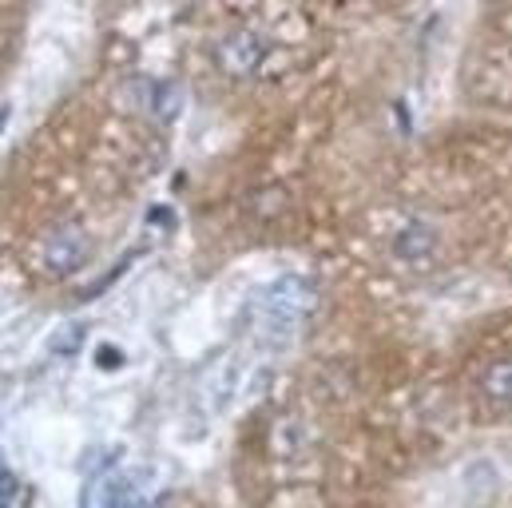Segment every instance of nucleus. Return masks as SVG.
Masks as SVG:
<instances>
[{"label": "nucleus", "instance_id": "9d476101", "mask_svg": "<svg viewBox=\"0 0 512 508\" xmlns=\"http://www.w3.org/2000/svg\"><path fill=\"white\" fill-rule=\"evenodd\" d=\"M12 489H16V477L4 473V477H0V508H12Z\"/></svg>", "mask_w": 512, "mask_h": 508}, {"label": "nucleus", "instance_id": "20e7f679", "mask_svg": "<svg viewBox=\"0 0 512 508\" xmlns=\"http://www.w3.org/2000/svg\"><path fill=\"white\" fill-rule=\"evenodd\" d=\"M131 489V477L120 469H100L96 477L84 481V493H80V508H124Z\"/></svg>", "mask_w": 512, "mask_h": 508}, {"label": "nucleus", "instance_id": "f03ea898", "mask_svg": "<svg viewBox=\"0 0 512 508\" xmlns=\"http://www.w3.org/2000/svg\"><path fill=\"white\" fill-rule=\"evenodd\" d=\"M88 254H92V243H88L84 227H76V223L52 227V231L44 235V243H40V262H44L48 274H56V278L76 274V270L88 262Z\"/></svg>", "mask_w": 512, "mask_h": 508}, {"label": "nucleus", "instance_id": "39448f33", "mask_svg": "<svg viewBox=\"0 0 512 508\" xmlns=\"http://www.w3.org/2000/svg\"><path fill=\"white\" fill-rule=\"evenodd\" d=\"M477 393L493 413H512V358H493L477 378Z\"/></svg>", "mask_w": 512, "mask_h": 508}, {"label": "nucleus", "instance_id": "423d86ee", "mask_svg": "<svg viewBox=\"0 0 512 508\" xmlns=\"http://www.w3.org/2000/svg\"><path fill=\"white\" fill-rule=\"evenodd\" d=\"M437 251V231L429 223H405L397 235H393V254L401 262H425Z\"/></svg>", "mask_w": 512, "mask_h": 508}, {"label": "nucleus", "instance_id": "f8f14e48", "mask_svg": "<svg viewBox=\"0 0 512 508\" xmlns=\"http://www.w3.org/2000/svg\"><path fill=\"white\" fill-rule=\"evenodd\" d=\"M143 508H167V501H151V505H143Z\"/></svg>", "mask_w": 512, "mask_h": 508}, {"label": "nucleus", "instance_id": "7ed1b4c3", "mask_svg": "<svg viewBox=\"0 0 512 508\" xmlns=\"http://www.w3.org/2000/svg\"><path fill=\"white\" fill-rule=\"evenodd\" d=\"M262 306H266L270 322L290 326V322H298L302 314H310L314 290H310V282H302V278H282V282H274V286L262 294Z\"/></svg>", "mask_w": 512, "mask_h": 508}, {"label": "nucleus", "instance_id": "f257e3e1", "mask_svg": "<svg viewBox=\"0 0 512 508\" xmlns=\"http://www.w3.org/2000/svg\"><path fill=\"white\" fill-rule=\"evenodd\" d=\"M211 56H215L219 72H227L235 80H247V76H255L258 68H262V60H266V40L258 36L255 28H231V32H223L215 40Z\"/></svg>", "mask_w": 512, "mask_h": 508}, {"label": "nucleus", "instance_id": "9b49d317", "mask_svg": "<svg viewBox=\"0 0 512 508\" xmlns=\"http://www.w3.org/2000/svg\"><path fill=\"white\" fill-rule=\"evenodd\" d=\"M8 124V108H0V127Z\"/></svg>", "mask_w": 512, "mask_h": 508}, {"label": "nucleus", "instance_id": "6e6552de", "mask_svg": "<svg viewBox=\"0 0 512 508\" xmlns=\"http://www.w3.org/2000/svg\"><path fill=\"white\" fill-rule=\"evenodd\" d=\"M84 338H88V326H84V322H72V326H60V330L52 334L48 350H52V354H60V358H64V354L72 358V354L84 346Z\"/></svg>", "mask_w": 512, "mask_h": 508}, {"label": "nucleus", "instance_id": "0eeeda50", "mask_svg": "<svg viewBox=\"0 0 512 508\" xmlns=\"http://www.w3.org/2000/svg\"><path fill=\"white\" fill-rule=\"evenodd\" d=\"M179 108H183V88L179 84H155L151 88V116L159 124H171L179 116Z\"/></svg>", "mask_w": 512, "mask_h": 508}, {"label": "nucleus", "instance_id": "1a4fd4ad", "mask_svg": "<svg viewBox=\"0 0 512 508\" xmlns=\"http://www.w3.org/2000/svg\"><path fill=\"white\" fill-rule=\"evenodd\" d=\"M96 366H104V370H116V366H124V354H120V346H100V354H96Z\"/></svg>", "mask_w": 512, "mask_h": 508}]
</instances>
